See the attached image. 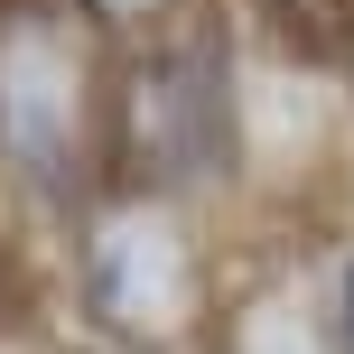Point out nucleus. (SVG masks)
<instances>
[{
	"label": "nucleus",
	"mask_w": 354,
	"mask_h": 354,
	"mask_svg": "<svg viewBox=\"0 0 354 354\" xmlns=\"http://www.w3.org/2000/svg\"><path fill=\"white\" fill-rule=\"evenodd\" d=\"M84 308L112 345L177 354L205 326V252L168 196H112L84 224Z\"/></svg>",
	"instance_id": "f03ea898"
},
{
	"label": "nucleus",
	"mask_w": 354,
	"mask_h": 354,
	"mask_svg": "<svg viewBox=\"0 0 354 354\" xmlns=\"http://www.w3.org/2000/svg\"><path fill=\"white\" fill-rule=\"evenodd\" d=\"M112 84L84 10L0 0V168L28 196H75L112 159Z\"/></svg>",
	"instance_id": "f257e3e1"
},
{
	"label": "nucleus",
	"mask_w": 354,
	"mask_h": 354,
	"mask_svg": "<svg viewBox=\"0 0 354 354\" xmlns=\"http://www.w3.org/2000/svg\"><path fill=\"white\" fill-rule=\"evenodd\" d=\"M270 19H289V28H308V37H317L326 19H336V0H270Z\"/></svg>",
	"instance_id": "39448f33"
},
{
	"label": "nucleus",
	"mask_w": 354,
	"mask_h": 354,
	"mask_svg": "<svg viewBox=\"0 0 354 354\" xmlns=\"http://www.w3.org/2000/svg\"><path fill=\"white\" fill-rule=\"evenodd\" d=\"M243 354H336V336L317 326V308L299 289H261L243 308Z\"/></svg>",
	"instance_id": "7ed1b4c3"
},
{
	"label": "nucleus",
	"mask_w": 354,
	"mask_h": 354,
	"mask_svg": "<svg viewBox=\"0 0 354 354\" xmlns=\"http://www.w3.org/2000/svg\"><path fill=\"white\" fill-rule=\"evenodd\" d=\"M75 10H84L93 28H112V37H149V28H168L187 0H75Z\"/></svg>",
	"instance_id": "20e7f679"
},
{
	"label": "nucleus",
	"mask_w": 354,
	"mask_h": 354,
	"mask_svg": "<svg viewBox=\"0 0 354 354\" xmlns=\"http://www.w3.org/2000/svg\"><path fill=\"white\" fill-rule=\"evenodd\" d=\"M345 354H354V270H345Z\"/></svg>",
	"instance_id": "423d86ee"
}]
</instances>
